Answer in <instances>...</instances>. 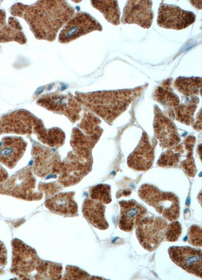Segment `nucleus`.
<instances>
[{
	"label": "nucleus",
	"instance_id": "obj_1",
	"mask_svg": "<svg viewBox=\"0 0 202 280\" xmlns=\"http://www.w3.org/2000/svg\"><path fill=\"white\" fill-rule=\"evenodd\" d=\"M11 14L23 18L35 38L53 42L62 27L74 15L75 9L63 0L38 1L30 5L17 3Z\"/></svg>",
	"mask_w": 202,
	"mask_h": 280
},
{
	"label": "nucleus",
	"instance_id": "obj_5",
	"mask_svg": "<svg viewBox=\"0 0 202 280\" xmlns=\"http://www.w3.org/2000/svg\"><path fill=\"white\" fill-rule=\"evenodd\" d=\"M139 197L170 221L177 220L180 215V202L178 197L172 192L161 191L156 186L143 184L138 190Z\"/></svg>",
	"mask_w": 202,
	"mask_h": 280
},
{
	"label": "nucleus",
	"instance_id": "obj_15",
	"mask_svg": "<svg viewBox=\"0 0 202 280\" xmlns=\"http://www.w3.org/2000/svg\"><path fill=\"white\" fill-rule=\"evenodd\" d=\"M154 133L163 148H170L178 144L180 137L174 123L157 106L154 107Z\"/></svg>",
	"mask_w": 202,
	"mask_h": 280
},
{
	"label": "nucleus",
	"instance_id": "obj_10",
	"mask_svg": "<svg viewBox=\"0 0 202 280\" xmlns=\"http://www.w3.org/2000/svg\"><path fill=\"white\" fill-rule=\"evenodd\" d=\"M167 225V221L161 217H143L135 232L140 245L149 252L157 249L165 239Z\"/></svg>",
	"mask_w": 202,
	"mask_h": 280
},
{
	"label": "nucleus",
	"instance_id": "obj_3",
	"mask_svg": "<svg viewBox=\"0 0 202 280\" xmlns=\"http://www.w3.org/2000/svg\"><path fill=\"white\" fill-rule=\"evenodd\" d=\"M34 134L37 139L48 146L58 148L65 143V134L58 127L47 129L43 121L25 109L9 112L0 117V135Z\"/></svg>",
	"mask_w": 202,
	"mask_h": 280
},
{
	"label": "nucleus",
	"instance_id": "obj_16",
	"mask_svg": "<svg viewBox=\"0 0 202 280\" xmlns=\"http://www.w3.org/2000/svg\"><path fill=\"white\" fill-rule=\"evenodd\" d=\"M27 143L21 137L6 136L0 141V163L13 169L23 156Z\"/></svg>",
	"mask_w": 202,
	"mask_h": 280
},
{
	"label": "nucleus",
	"instance_id": "obj_36",
	"mask_svg": "<svg viewBox=\"0 0 202 280\" xmlns=\"http://www.w3.org/2000/svg\"><path fill=\"white\" fill-rule=\"evenodd\" d=\"M9 178L7 171L0 164V184L5 181Z\"/></svg>",
	"mask_w": 202,
	"mask_h": 280
},
{
	"label": "nucleus",
	"instance_id": "obj_14",
	"mask_svg": "<svg viewBox=\"0 0 202 280\" xmlns=\"http://www.w3.org/2000/svg\"><path fill=\"white\" fill-rule=\"evenodd\" d=\"M152 1H128L121 21L123 24H135L144 29L150 27L154 18Z\"/></svg>",
	"mask_w": 202,
	"mask_h": 280
},
{
	"label": "nucleus",
	"instance_id": "obj_2",
	"mask_svg": "<svg viewBox=\"0 0 202 280\" xmlns=\"http://www.w3.org/2000/svg\"><path fill=\"white\" fill-rule=\"evenodd\" d=\"M145 86L87 93L76 91L75 97L82 105L111 124L141 94Z\"/></svg>",
	"mask_w": 202,
	"mask_h": 280
},
{
	"label": "nucleus",
	"instance_id": "obj_31",
	"mask_svg": "<svg viewBox=\"0 0 202 280\" xmlns=\"http://www.w3.org/2000/svg\"><path fill=\"white\" fill-rule=\"evenodd\" d=\"M64 280H87V279H105V278L91 276L89 273L73 265H67L63 276Z\"/></svg>",
	"mask_w": 202,
	"mask_h": 280
},
{
	"label": "nucleus",
	"instance_id": "obj_28",
	"mask_svg": "<svg viewBox=\"0 0 202 280\" xmlns=\"http://www.w3.org/2000/svg\"><path fill=\"white\" fill-rule=\"evenodd\" d=\"M195 142V138L193 136H188L183 143L186 151L185 158L181 160L178 167L182 169L185 174L190 177L195 176L197 170L193 157V149Z\"/></svg>",
	"mask_w": 202,
	"mask_h": 280
},
{
	"label": "nucleus",
	"instance_id": "obj_11",
	"mask_svg": "<svg viewBox=\"0 0 202 280\" xmlns=\"http://www.w3.org/2000/svg\"><path fill=\"white\" fill-rule=\"evenodd\" d=\"M100 23L86 12H78L67 22L59 33L58 41L68 43L93 31H101Z\"/></svg>",
	"mask_w": 202,
	"mask_h": 280
},
{
	"label": "nucleus",
	"instance_id": "obj_29",
	"mask_svg": "<svg viewBox=\"0 0 202 280\" xmlns=\"http://www.w3.org/2000/svg\"><path fill=\"white\" fill-rule=\"evenodd\" d=\"M184 151V145L182 144H177L163 153L157 164L164 167H177L180 161L181 155Z\"/></svg>",
	"mask_w": 202,
	"mask_h": 280
},
{
	"label": "nucleus",
	"instance_id": "obj_27",
	"mask_svg": "<svg viewBox=\"0 0 202 280\" xmlns=\"http://www.w3.org/2000/svg\"><path fill=\"white\" fill-rule=\"evenodd\" d=\"M174 87L185 96L200 95L201 78L198 77H185L180 76L176 79Z\"/></svg>",
	"mask_w": 202,
	"mask_h": 280
},
{
	"label": "nucleus",
	"instance_id": "obj_32",
	"mask_svg": "<svg viewBox=\"0 0 202 280\" xmlns=\"http://www.w3.org/2000/svg\"><path fill=\"white\" fill-rule=\"evenodd\" d=\"M182 233L181 224L178 221H173L167 225L165 235L166 241L170 242L177 241Z\"/></svg>",
	"mask_w": 202,
	"mask_h": 280
},
{
	"label": "nucleus",
	"instance_id": "obj_33",
	"mask_svg": "<svg viewBox=\"0 0 202 280\" xmlns=\"http://www.w3.org/2000/svg\"><path fill=\"white\" fill-rule=\"evenodd\" d=\"M187 241L195 247L201 246V229L197 225L191 226L187 232Z\"/></svg>",
	"mask_w": 202,
	"mask_h": 280
},
{
	"label": "nucleus",
	"instance_id": "obj_20",
	"mask_svg": "<svg viewBox=\"0 0 202 280\" xmlns=\"http://www.w3.org/2000/svg\"><path fill=\"white\" fill-rule=\"evenodd\" d=\"M11 41L25 44L27 38L19 20L10 16L7 22L6 12L0 9V43Z\"/></svg>",
	"mask_w": 202,
	"mask_h": 280
},
{
	"label": "nucleus",
	"instance_id": "obj_6",
	"mask_svg": "<svg viewBox=\"0 0 202 280\" xmlns=\"http://www.w3.org/2000/svg\"><path fill=\"white\" fill-rule=\"evenodd\" d=\"M36 179L30 165L12 175L0 184V194L27 200H40L43 193L35 190Z\"/></svg>",
	"mask_w": 202,
	"mask_h": 280
},
{
	"label": "nucleus",
	"instance_id": "obj_17",
	"mask_svg": "<svg viewBox=\"0 0 202 280\" xmlns=\"http://www.w3.org/2000/svg\"><path fill=\"white\" fill-rule=\"evenodd\" d=\"M154 147L147 134L143 132L137 147L127 158L129 167L137 171H145L153 165Z\"/></svg>",
	"mask_w": 202,
	"mask_h": 280
},
{
	"label": "nucleus",
	"instance_id": "obj_19",
	"mask_svg": "<svg viewBox=\"0 0 202 280\" xmlns=\"http://www.w3.org/2000/svg\"><path fill=\"white\" fill-rule=\"evenodd\" d=\"M75 192L58 193L47 198L44 206L49 210L64 217L78 215V205L74 200Z\"/></svg>",
	"mask_w": 202,
	"mask_h": 280
},
{
	"label": "nucleus",
	"instance_id": "obj_22",
	"mask_svg": "<svg viewBox=\"0 0 202 280\" xmlns=\"http://www.w3.org/2000/svg\"><path fill=\"white\" fill-rule=\"evenodd\" d=\"M98 140L84 134L77 127H74L72 130L70 139L72 151L78 155L91 156L92 150Z\"/></svg>",
	"mask_w": 202,
	"mask_h": 280
},
{
	"label": "nucleus",
	"instance_id": "obj_35",
	"mask_svg": "<svg viewBox=\"0 0 202 280\" xmlns=\"http://www.w3.org/2000/svg\"><path fill=\"white\" fill-rule=\"evenodd\" d=\"M7 263V251L4 244L0 241V267Z\"/></svg>",
	"mask_w": 202,
	"mask_h": 280
},
{
	"label": "nucleus",
	"instance_id": "obj_8",
	"mask_svg": "<svg viewBox=\"0 0 202 280\" xmlns=\"http://www.w3.org/2000/svg\"><path fill=\"white\" fill-rule=\"evenodd\" d=\"M36 103L54 113L64 115L72 124L80 119L82 105L70 92L65 94L59 92L45 94L38 99Z\"/></svg>",
	"mask_w": 202,
	"mask_h": 280
},
{
	"label": "nucleus",
	"instance_id": "obj_7",
	"mask_svg": "<svg viewBox=\"0 0 202 280\" xmlns=\"http://www.w3.org/2000/svg\"><path fill=\"white\" fill-rule=\"evenodd\" d=\"M32 144L31 150L32 171L41 178H56L62 165L60 155L55 149L42 145L34 140L31 135H27Z\"/></svg>",
	"mask_w": 202,
	"mask_h": 280
},
{
	"label": "nucleus",
	"instance_id": "obj_25",
	"mask_svg": "<svg viewBox=\"0 0 202 280\" xmlns=\"http://www.w3.org/2000/svg\"><path fill=\"white\" fill-rule=\"evenodd\" d=\"M100 123L101 121L98 117L92 113L86 111L77 127L84 134L99 139L103 131L99 126Z\"/></svg>",
	"mask_w": 202,
	"mask_h": 280
},
{
	"label": "nucleus",
	"instance_id": "obj_23",
	"mask_svg": "<svg viewBox=\"0 0 202 280\" xmlns=\"http://www.w3.org/2000/svg\"><path fill=\"white\" fill-rule=\"evenodd\" d=\"M172 81V78L164 80L155 88L153 98L162 105L174 108L180 104V99L172 90L171 87Z\"/></svg>",
	"mask_w": 202,
	"mask_h": 280
},
{
	"label": "nucleus",
	"instance_id": "obj_24",
	"mask_svg": "<svg viewBox=\"0 0 202 280\" xmlns=\"http://www.w3.org/2000/svg\"><path fill=\"white\" fill-rule=\"evenodd\" d=\"M90 3L108 22L116 26L120 24V11L117 1H91Z\"/></svg>",
	"mask_w": 202,
	"mask_h": 280
},
{
	"label": "nucleus",
	"instance_id": "obj_12",
	"mask_svg": "<svg viewBox=\"0 0 202 280\" xmlns=\"http://www.w3.org/2000/svg\"><path fill=\"white\" fill-rule=\"evenodd\" d=\"M195 19L193 12L162 1L158 10L157 22L160 27L179 30L192 24Z\"/></svg>",
	"mask_w": 202,
	"mask_h": 280
},
{
	"label": "nucleus",
	"instance_id": "obj_26",
	"mask_svg": "<svg viewBox=\"0 0 202 280\" xmlns=\"http://www.w3.org/2000/svg\"><path fill=\"white\" fill-rule=\"evenodd\" d=\"M198 102V98L192 96L188 102L179 104L174 107V116L175 115L176 120L187 125H193V115Z\"/></svg>",
	"mask_w": 202,
	"mask_h": 280
},
{
	"label": "nucleus",
	"instance_id": "obj_9",
	"mask_svg": "<svg viewBox=\"0 0 202 280\" xmlns=\"http://www.w3.org/2000/svg\"><path fill=\"white\" fill-rule=\"evenodd\" d=\"M92 164V156L79 155L72 151L68 152L62 161L58 183L65 188L77 185L91 172Z\"/></svg>",
	"mask_w": 202,
	"mask_h": 280
},
{
	"label": "nucleus",
	"instance_id": "obj_34",
	"mask_svg": "<svg viewBox=\"0 0 202 280\" xmlns=\"http://www.w3.org/2000/svg\"><path fill=\"white\" fill-rule=\"evenodd\" d=\"M62 189V186L56 182L47 183L40 182L38 185V190L45 194V199L58 193Z\"/></svg>",
	"mask_w": 202,
	"mask_h": 280
},
{
	"label": "nucleus",
	"instance_id": "obj_30",
	"mask_svg": "<svg viewBox=\"0 0 202 280\" xmlns=\"http://www.w3.org/2000/svg\"><path fill=\"white\" fill-rule=\"evenodd\" d=\"M89 192V197L92 200L103 204H109L112 201L111 187L109 185L100 184L92 186Z\"/></svg>",
	"mask_w": 202,
	"mask_h": 280
},
{
	"label": "nucleus",
	"instance_id": "obj_13",
	"mask_svg": "<svg viewBox=\"0 0 202 280\" xmlns=\"http://www.w3.org/2000/svg\"><path fill=\"white\" fill-rule=\"evenodd\" d=\"M170 259L187 272L201 278V251L189 246H172L168 249Z\"/></svg>",
	"mask_w": 202,
	"mask_h": 280
},
{
	"label": "nucleus",
	"instance_id": "obj_18",
	"mask_svg": "<svg viewBox=\"0 0 202 280\" xmlns=\"http://www.w3.org/2000/svg\"><path fill=\"white\" fill-rule=\"evenodd\" d=\"M120 213L118 226L123 231L129 232L135 228L147 213L146 208L135 200L119 202Z\"/></svg>",
	"mask_w": 202,
	"mask_h": 280
},
{
	"label": "nucleus",
	"instance_id": "obj_4",
	"mask_svg": "<svg viewBox=\"0 0 202 280\" xmlns=\"http://www.w3.org/2000/svg\"><path fill=\"white\" fill-rule=\"evenodd\" d=\"M10 272L20 279L59 280L62 277L61 264L40 259L34 249L18 239L11 241Z\"/></svg>",
	"mask_w": 202,
	"mask_h": 280
},
{
	"label": "nucleus",
	"instance_id": "obj_21",
	"mask_svg": "<svg viewBox=\"0 0 202 280\" xmlns=\"http://www.w3.org/2000/svg\"><path fill=\"white\" fill-rule=\"evenodd\" d=\"M106 206L100 202L86 198L82 204V212L86 220L93 227L100 230L107 229L109 223L105 215Z\"/></svg>",
	"mask_w": 202,
	"mask_h": 280
}]
</instances>
